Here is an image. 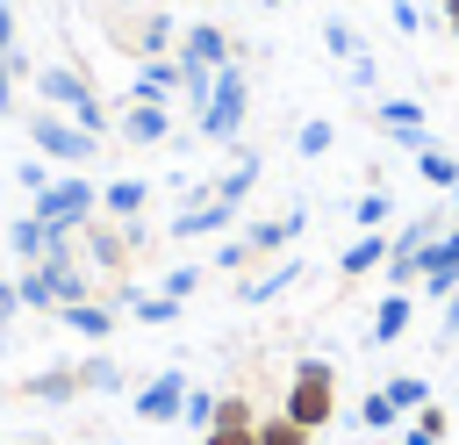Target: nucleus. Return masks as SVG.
Instances as JSON below:
<instances>
[{
	"mask_svg": "<svg viewBox=\"0 0 459 445\" xmlns=\"http://www.w3.org/2000/svg\"><path fill=\"white\" fill-rule=\"evenodd\" d=\"M445 345H459V287L445 294Z\"/></svg>",
	"mask_w": 459,
	"mask_h": 445,
	"instance_id": "38",
	"label": "nucleus"
},
{
	"mask_svg": "<svg viewBox=\"0 0 459 445\" xmlns=\"http://www.w3.org/2000/svg\"><path fill=\"white\" fill-rule=\"evenodd\" d=\"M179 409H186V373H179V366H165V373H151V380L136 388V416H143V423H172Z\"/></svg>",
	"mask_w": 459,
	"mask_h": 445,
	"instance_id": "9",
	"label": "nucleus"
},
{
	"mask_svg": "<svg viewBox=\"0 0 459 445\" xmlns=\"http://www.w3.org/2000/svg\"><path fill=\"white\" fill-rule=\"evenodd\" d=\"M373 122L416 158L423 144H430V122H423V100H409V93H387V100H373Z\"/></svg>",
	"mask_w": 459,
	"mask_h": 445,
	"instance_id": "8",
	"label": "nucleus"
},
{
	"mask_svg": "<svg viewBox=\"0 0 459 445\" xmlns=\"http://www.w3.org/2000/svg\"><path fill=\"white\" fill-rule=\"evenodd\" d=\"M445 29H452V36H459V0H445Z\"/></svg>",
	"mask_w": 459,
	"mask_h": 445,
	"instance_id": "40",
	"label": "nucleus"
},
{
	"mask_svg": "<svg viewBox=\"0 0 459 445\" xmlns=\"http://www.w3.org/2000/svg\"><path fill=\"white\" fill-rule=\"evenodd\" d=\"M387 14H394V29H402V36H416V29H423V14H416V7H409V0H394V7H387Z\"/></svg>",
	"mask_w": 459,
	"mask_h": 445,
	"instance_id": "37",
	"label": "nucleus"
},
{
	"mask_svg": "<svg viewBox=\"0 0 459 445\" xmlns=\"http://www.w3.org/2000/svg\"><path fill=\"white\" fill-rule=\"evenodd\" d=\"M359 423H366V431H394V423H402V409L387 402V388H373V395L359 402Z\"/></svg>",
	"mask_w": 459,
	"mask_h": 445,
	"instance_id": "32",
	"label": "nucleus"
},
{
	"mask_svg": "<svg viewBox=\"0 0 459 445\" xmlns=\"http://www.w3.org/2000/svg\"><path fill=\"white\" fill-rule=\"evenodd\" d=\"M416 172H423V187H437V194H459V158H452L437 136L416 151Z\"/></svg>",
	"mask_w": 459,
	"mask_h": 445,
	"instance_id": "20",
	"label": "nucleus"
},
{
	"mask_svg": "<svg viewBox=\"0 0 459 445\" xmlns=\"http://www.w3.org/2000/svg\"><path fill=\"white\" fill-rule=\"evenodd\" d=\"M251 187H258V151H237V165H230L208 194H215V201H230V208H244V194H251Z\"/></svg>",
	"mask_w": 459,
	"mask_h": 445,
	"instance_id": "23",
	"label": "nucleus"
},
{
	"mask_svg": "<svg viewBox=\"0 0 459 445\" xmlns=\"http://www.w3.org/2000/svg\"><path fill=\"white\" fill-rule=\"evenodd\" d=\"M409 323H416V294H409V287H394V294L373 309V345H394Z\"/></svg>",
	"mask_w": 459,
	"mask_h": 445,
	"instance_id": "19",
	"label": "nucleus"
},
{
	"mask_svg": "<svg viewBox=\"0 0 459 445\" xmlns=\"http://www.w3.org/2000/svg\"><path fill=\"white\" fill-rule=\"evenodd\" d=\"M387 251H394V237H387V230H359V237H351V244L337 251V280L351 287V280L380 273V266H387Z\"/></svg>",
	"mask_w": 459,
	"mask_h": 445,
	"instance_id": "10",
	"label": "nucleus"
},
{
	"mask_svg": "<svg viewBox=\"0 0 459 445\" xmlns=\"http://www.w3.org/2000/svg\"><path fill=\"white\" fill-rule=\"evenodd\" d=\"M115 129H122V144H165L172 136V108L165 100H129L115 115Z\"/></svg>",
	"mask_w": 459,
	"mask_h": 445,
	"instance_id": "11",
	"label": "nucleus"
},
{
	"mask_svg": "<svg viewBox=\"0 0 459 445\" xmlns=\"http://www.w3.org/2000/svg\"><path fill=\"white\" fill-rule=\"evenodd\" d=\"M129 316H136V323H172L179 301H172V294H129Z\"/></svg>",
	"mask_w": 459,
	"mask_h": 445,
	"instance_id": "33",
	"label": "nucleus"
},
{
	"mask_svg": "<svg viewBox=\"0 0 459 445\" xmlns=\"http://www.w3.org/2000/svg\"><path fill=\"white\" fill-rule=\"evenodd\" d=\"M36 93H43V108L72 115L86 136H108V100L93 93V79H86L79 65H43V72H36Z\"/></svg>",
	"mask_w": 459,
	"mask_h": 445,
	"instance_id": "1",
	"label": "nucleus"
},
{
	"mask_svg": "<svg viewBox=\"0 0 459 445\" xmlns=\"http://www.w3.org/2000/svg\"><path fill=\"white\" fill-rule=\"evenodd\" d=\"M330 144H337V129H330V122H323V115H308V122H301V129H294V151H301V158H323V151H330Z\"/></svg>",
	"mask_w": 459,
	"mask_h": 445,
	"instance_id": "31",
	"label": "nucleus"
},
{
	"mask_svg": "<svg viewBox=\"0 0 459 445\" xmlns=\"http://www.w3.org/2000/svg\"><path fill=\"white\" fill-rule=\"evenodd\" d=\"M179 416H186L194 431H208V423H215V395H208V388H186V409H179Z\"/></svg>",
	"mask_w": 459,
	"mask_h": 445,
	"instance_id": "34",
	"label": "nucleus"
},
{
	"mask_svg": "<svg viewBox=\"0 0 459 445\" xmlns=\"http://www.w3.org/2000/svg\"><path fill=\"white\" fill-rule=\"evenodd\" d=\"M22 187L43 194V187H50V165H43V158H22Z\"/></svg>",
	"mask_w": 459,
	"mask_h": 445,
	"instance_id": "36",
	"label": "nucleus"
},
{
	"mask_svg": "<svg viewBox=\"0 0 459 445\" xmlns=\"http://www.w3.org/2000/svg\"><path fill=\"white\" fill-rule=\"evenodd\" d=\"M452 438V409L445 402H423L409 423H402V445H445Z\"/></svg>",
	"mask_w": 459,
	"mask_h": 445,
	"instance_id": "21",
	"label": "nucleus"
},
{
	"mask_svg": "<svg viewBox=\"0 0 459 445\" xmlns=\"http://www.w3.org/2000/svg\"><path fill=\"white\" fill-rule=\"evenodd\" d=\"M280 409H287L301 431H323V423L337 416V366H330V359H301V366L287 373Z\"/></svg>",
	"mask_w": 459,
	"mask_h": 445,
	"instance_id": "3",
	"label": "nucleus"
},
{
	"mask_svg": "<svg viewBox=\"0 0 459 445\" xmlns=\"http://www.w3.org/2000/svg\"><path fill=\"white\" fill-rule=\"evenodd\" d=\"M29 215H43L50 230H79V222L100 215V187L79 179V172H65V179H50L43 194H29Z\"/></svg>",
	"mask_w": 459,
	"mask_h": 445,
	"instance_id": "5",
	"label": "nucleus"
},
{
	"mask_svg": "<svg viewBox=\"0 0 459 445\" xmlns=\"http://www.w3.org/2000/svg\"><path fill=\"white\" fill-rule=\"evenodd\" d=\"M323 43H330V57H344V65L366 57V36H359L351 22H323Z\"/></svg>",
	"mask_w": 459,
	"mask_h": 445,
	"instance_id": "29",
	"label": "nucleus"
},
{
	"mask_svg": "<svg viewBox=\"0 0 459 445\" xmlns=\"http://www.w3.org/2000/svg\"><path fill=\"white\" fill-rule=\"evenodd\" d=\"M387 402H394L402 416H416V409L430 402V380H423V373H394V380H387Z\"/></svg>",
	"mask_w": 459,
	"mask_h": 445,
	"instance_id": "28",
	"label": "nucleus"
},
{
	"mask_svg": "<svg viewBox=\"0 0 459 445\" xmlns=\"http://www.w3.org/2000/svg\"><path fill=\"white\" fill-rule=\"evenodd\" d=\"M108 43L122 50V57H172V43H179V22L165 14V7H115L108 14Z\"/></svg>",
	"mask_w": 459,
	"mask_h": 445,
	"instance_id": "2",
	"label": "nucleus"
},
{
	"mask_svg": "<svg viewBox=\"0 0 459 445\" xmlns=\"http://www.w3.org/2000/svg\"><path fill=\"white\" fill-rule=\"evenodd\" d=\"M294 280H301V258H273L265 273H244V280H237V301H273V294H287Z\"/></svg>",
	"mask_w": 459,
	"mask_h": 445,
	"instance_id": "15",
	"label": "nucleus"
},
{
	"mask_svg": "<svg viewBox=\"0 0 459 445\" xmlns=\"http://www.w3.org/2000/svg\"><path fill=\"white\" fill-rule=\"evenodd\" d=\"M437 7H445V0H437Z\"/></svg>",
	"mask_w": 459,
	"mask_h": 445,
	"instance_id": "46",
	"label": "nucleus"
},
{
	"mask_svg": "<svg viewBox=\"0 0 459 445\" xmlns=\"http://www.w3.org/2000/svg\"><path fill=\"white\" fill-rule=\"evenodd\" d=\"M79 388H93V395H108V388H122V366H115L108 352H93V359H79Z\"/></svg>",
	"mask_w": 459,
	"mask_h": 445,
	"instance_id": "30",
	"label": "nucleus"
},
{
	"mask_svg": "<svg viewBox=\"0 0 459 445\" xmlns=\"http://www.w3.org/2000/svg\"><path fill=\"white\" fill-rule=\"evenodd\" d=\"M29 144L43 151V158H57V165H86L93 151H100V136H86L72 115H57V108H36L29 115Z\"/></svg>",
	"mask_w": 459,
	"mask_h": 445,
	"instance_id": "6",
	"label": "nucleus"
},
{
	"mask_svg": "<svg viewBox=\"0 0 459 445\" xmlns=\"http://www.w3.org/2000/svg\"><path fill=\"white\" fill-rule=\"evenodd\" d=\"M265 7H294V0H265Z\"/></svg>",
	"mask_w": 459,
	"mask_h": 445,
	"instance_id": "42",
	"label": "nucleus"
},
{
	"mask_svg": "<svg viewBox=\"0 0 459 445\" xmlns=\"http://www.w3.org/2000/svg\"><path fill=\"white\" fill-rule=\"evenodd\" d=\"M57 237H65V230H50L43 215H22V222H7V258H14V266H43V258L57 251Z\"/></svg>",
	"mask_w": 459,
	"mask_h": 445,
	"instance_id": "12",
	"label": "nucleus"
},
{
	"mask_svg": "<svg viewBox=\"0 0 459 445\" xmlns=\"http://www.w3.org/2000/svg\"><path fill=\"white\" fill-rule=\"evenodd\" d=\"M0 7H14V0H0Z\"/></svg>",
	"mask_w": 459,
	"mask_h": 445,
	"instance_id": "44",
	"label": "nucleus"
},
{
	"mask_svg": "<svg viewBox=\"0 0 459 445\" xmlns=\"http://www.w3.org/2000/svg\"><path fill=\"white\" fill-rule=\"evenodd\" d=\"M452 416H459V409H452Z\"/></svg>",
	"mask_w": 459,
	"mask_h": 445,
	"instance_id": "45",
	"label": "nucleus"
},
{
	"mask_svg": "<svg viewBox=\"0 0 459 445\" xmlns=\"http://www.w3.org/2000/svg\"><path fill=\"white\" fill-rule=\"evenodd\" d=\"M387 215H394V194H387V187H366V194L351 201V222H359V230H387Z\"/></svg>",
	"mask_w": 459,
	"mask_h": 445,
	"instance_id": "25",
	"label": "nucleus"
},
{
	"mask_svg": "<svg viewBox=\"0 0 459 445\" xmlns=\"http://www.w3.org/2000/svg\"><path fill=\"white\" fill-rule=\"evenodd\" d=\"M301 222H308V208H287V215H265V222H251L244 230V251L251 258H280L294 237H301Z\"/></svg>",
	"mask_w": 459,
	"mask_h": 445,
	"instance_id": "13",
	"label": "nucleus"
},
{
	"mask_svg": "<svg viewBox=\"0 0 459 445\" xmlns=\"http://www.w3.org/2000/svg\"><path fill=\"white\" fill-rule=\"evenodd\" d=\"M201 445H258V402L244 388L215 395V423L201 431Z\"/></svg>",
	"mask_w": 459,
	"mask_h": 445,
	"instance_id": "7",
	"label": "nucleus"
},
{
	"mask_svg": "<svg viewBox=\"0 0 459 445\" xmlns=\"http://www.w3.org/2000/svg\"><path fill=\"white\" fill-rule=\"evenodd\" d=\"M14 309H22V294H14V280H0V323H7Z\"/></svg>",
	"mask_w": 459,
	"mask_h": 445,
	"instance_id": "39",
	"label": "nucleus"
},
{
	"mask_svg": "<svg viewBox=\"0 0 459 445\" xmlns=\"http://www.w3.org/2000/svg\"><path fill=\"white\" fill-rule=\"evenodd\" d=\"M57 323L79 330V337H108L115 330V301H72V309H57Z\"/></svg>",
	"mask_w": 459,
	"mask_h": 445,
	"instance_id": "24",
	"label": "nucleus"
},
{
	"mask_svg": "<svg viewBox=\"0 0 459 445\" xmlns=\"http://www.w3.org/2000/svg\"><path fill=\"white\" fill-rule=\"evenodd\" d=\"M22 50H14V7H0V115L14 108V79H22Z\"/></svg>",
	"mask_w": 459,
	"mask_h": 445,
	"instance_id": "22",
	"label": "nucleus"
},
{
	"mask_svg": "<svg viewBox=\"0 0 459 445\" xmlns=\"http://www.w3.org/2000/svg\"><path fill=\"white\" fill-rule=\"evenodd\" d=\"M143 201H151L143 179H108L100 187V215H115V222H143Z\"/></svg>",
	"mask_w": 459,
	"mask_h": 445,
	"instance_id": "18",
	"label": "nucleus"
},
{
	"mask_svg": "<svg viewBox=\"0 0 459 445\" xmlns=\"http://www.w3.org/2000/svg\"><path fill=\"white\" fill-rule=\"evenodd\" d=\"M244 108H251V79H244V65H222L194 122H201V136H208V144H237V129H244Z\"/></svg>",
	"mask_w": 459,
	"mask_h": 445,
	"instance_id": "4",
	"label": "nucleus"
},
{
	"mask_svg": "<svg viewBox=\"0 0 459 445\" xmlns=\"http://www.w3.org/2000/svg\"><path fill=\"white\" fill-rule=\"evenodd\" d=\"M230 215H237L230 201H215V194H201L194 208H179V215H172V237H215V230H230Z\"/></svg>",
	"mask_w": 459,
	"mask_h": 445,
	"instance_id": "14",
	"label": "nucleus"
},
{
	"mask_svg": "<svg viewBox=\"0 0 459 445\" xmlns=\"http://www.w3.org/2000/svg\"><path fill=\"white\" fill-rule=\"evenodd\" d=\"M0 266H7V230H0Z\"/></svg>",
	"mask_w": 459,
	"mask_h": 445,
	"instance_id": "41",
	"label": "nucleus"
},
{
	"mask_svg": "<svg viewBox=\"0 0 459 445\" xmlns=\"http://www.w3.org/2000/svg\"><path fill=\"white\" fill-rule=\"evenodd\" d=\"M172 93H179V57H143L129 100H172Z\"/></svg>",
	"mask_w": 459,
	"mask_h": 445,
	"instance_id": "17",
	"label": "nucleus"
},
{
	"mask_svg": "<svg viewBox=\"0 0 459 445\" xmlns=\"http://www.w3.org/2000/svg\"><path fill=\"white\" fill-rule=\"evenodd\" d=\"M14 395H22V402H72V395H86V388H79V366H43V373H29Z\"/></svg>",
	"mask_w": 459,
	"mask_h": 445,
	"instance_id": "16",
	"label": "nucleus"
},
{
	"mask_svg": "<svg viewBox=\"0 0 459 445\" xmlns=\"http://www.w3.org/2000/svg\"><path fill=\"white\" fill-rule=\"evenodd\" d=\"M14 294H22V309H57V294H50V273H43V266H22V273H14Z\"/></svg>",
	"mask_w": 459,
	"mask_h": 445,
	"instance_id": "27",
	"label": "nucleus"
},
{
	"mask_svg": "<svg viewBox=\"0 0 459 445\" xmlns=\"http://www.w3.org/2000/svg\"><path fill=\"white\" fill-rule=\"evenodd\" d=\"M194 287H201V266H172V273H165V287H158V294H172V301H186V294H194Z\"/></svg>",
	"mask_w": 459,
	"mask_h": 445,
	"instance_id": "35",
	"label": "nucleus"
},
{
	"mask_svg": "<svg viewBox=\"0 0 459 445\" xmlns=\"http://www.w3.org/2000/svg\"><path fill=\"white\" fill-rule=\"evenodd\" d=\"M308 438H316V431H301L287 409H265V416H258V445H308Z\"/></svg>",
	"mask_w": 459,
	"mask_h": 445,
	"instance_id": "26",
	"label": "nucleus"
},
{
	"mask_svg": "<svg viewBox=\"0 0 459 445\" xmlns=\"http://www.w3.org/2000/svg\"><path fill=\"white\" fill-rule=\"evenodd\" d=\"M29 445H43V438H29Z\"/></svg>",
	"mask_w": 459,
	"mask_h": 445,
	"instance_id": "43",
	"label": "nucleus"
}]
</instances>
